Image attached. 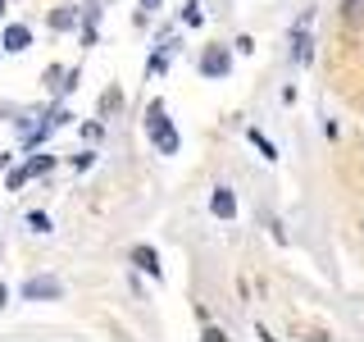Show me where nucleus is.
<instances>
[{"mask_svg": "<svg viewBox=\"0 0 364 342\" xmlns=\"http://www.w3.org/2000/svg\"><path fill=\"white\" fill-rule=\"evenodd\" d=\"M23 296L28 301H55V296H64V283L60 279H28L23 283Z\"/></svg>", "mask_w": 364, "mask_h": 342, "instance_id": "7ed1b4c3", "label": "nucleus"}, {"mask_svg": "<svg viewBox=\"0 0 364 342\" xmlns=\"http://www.w3.org/2000/svg\"><path fill=\"white\" fill-rule=\"evenodd\" d=\"M132 265L141 269V274H155V279H159V256H155L151 247H132Z\"/></svg>", "mask_w": 364, "mask_h": 342, "instance_id": "423d86ee", "label": "nucleus"}, {"mask_svg": "<svg viewBox=\"0 0 364 342\" xmlns=\"http://www.w3.org/2000/svg\"><path fill=\"white\" fill-rule=\"evenodd\" d=\"M28 178H32L28 169H14V174H9V182H5V187H9V192H18V187H23V182H28Z\"/></svg>", "mask_w": 364, "mask_h": 342, "instance_id": "f8f14e48", "label": "nucleus"}, {"mask_svg": "<svg viewBox=\"0 0 364 342\" xmlns=\"http://www.w3.org/2000/svg\"><path fill=\"white\" fill-rule=\"evenodd\" d=\"M291 60L296 64H310V32H305V28L291 32Z\"/></svg>", "mask_w": 364, "mask_h": 342, "instance_id": "0eeeda50", "label": "nucleus"}, {"mask_svg": "<svg viewBox=\"0 0 364 342\" xmlns=\"http://www.w3.org/2000/svg\"><path fill=\"white\" fill-rule=\"evenodd\" d=\"M210 210L219 214V219H232V214H237V197H232L228 187H214V201H210Z\"/></svg>", "mask_w": 364, "mask_h": 342, "instance_id": "39448f33", "label": "nucleus"}, {"mask_svg": "<svg viewBox=\"0 0 364 342\" xmlns=\"http://www.w3.org/2000/svg\"><path fill=\"white\" fill-rule=\"evenodd\" d=\"M50 165H55L50 155H32V160H28V165H23V169H28V174L37 178V174H46V169H50Z\"/></svg>", "mask_w": 364, "mask_h": 342, "instance_id": "1a4fd4ad", "label": "nucleus"}, {"mask_svg": "<svg viewBox=\"0 0 364 342\" xmlns=\"http://www.w3.org/2000/svg\"><path fill=\"white\" fill-rule=\"evenodd\" d=\"M0 306H9V292H5V283H0Z\"/></svg>", "mask_w": 364, "mask_h": 342, "instance_id": "ddd939ff", "label": "nucleus"}, {"mask_svg": "<svg viewBox=\"0 0 364 342\" xmlns=\"http://www.w3.org/2000/svg\"><path fill=\"white\" fill-rule=\"evenodd\" d=\"M28 41H32V32L23 28V23H9L5 28V37H0V46H5L9 55H18V51H28Z\"/></svg>", "mask_w": 364, "mask_h": 342, "instance_id": "20e7f679", "label": "nucleus"}, {"mask_svg": "<svg viewBox=\"0 0 364 342\" xmlns=\"http://www.w3.org/2000/svg\"><path fill=\"white\" fill-rule=\"evenodd\" d=\"M200 5H196V0H187V5H182V23H191V28H200Z\"/></svg>", "mask_w": 364, "mask_h": 342, "instance_id": "9d476101", "label": "nucleus"}, {"mask_svg": "<svg viewBox=\"0 0 364 342\" xmlns=\"http://www.w3.org/2000/svg\"><path fill=\"white\" fill-rule=\"evenodd\" d=\"M28 224H32V233H50V228H55V224H50V214H41V210H37V214H28Z\"/></svg>", "mask_w": 364, "mask_h": 342, "instance_id": "9b49d317", "label": "nucleus"}, {"mask_svg": "<svg viewBox=\"0 0 364 342\" xmlns=\"http://www.w3.org/2000/svg\"><path fill=\"white\" fill-rule=\"evenodd\" d=\"M141 9H159V0H141Z\"/></svg>", "mask_w": 364, "mask_h": 342, "instance_id": "4468645a", "label": "nucleus"}, {"mask_svg": "<svg viewBox=\"0 0 364 342\" xmlns=\"http://www.w3.org/2000/svg\"><path fill=\"white\" fill-rule=\"evenodd\" d=\"M250 142H255L259 151H264V160H278V151H273V142H269V137L259 133V128H250Z\"/></svg>", "mask_w": 364, "mask_h": 342, "instance_id": "6e6552de", "label": "nucleus"}, {"mask_svg": "<svg viewBox=\"0 0 364 342\" xmlns=\"http://www.w3.org/2000/svg\"><path fill=\"white\" fill-rule=\"evenodd\" d=\"M146 133H151V142H155V151L159 155H178V128L164 119V105L159 100H151V110H146Z\"/></svg>", "mask_w": 364, "mask_h": 342, "instance_id": "f257e3e1", "label": "nucleus"}, {"mask_svg": "<svg viewBox=\"0 0 364 342\" xmlns=\"http://www.w3.org/2000/svg\"><path fill=\"white\" fill-rule=\"evenodd\" d=\"M0 19H5V0H0Z\"/></svg>", "mask_w": 364, "mask_h": 342, "instance_id": "2eb2a0df", "label": "nucleus"}, {"mask_svg": "<svg viewBox=\"0 0 364 342\" xmlns=\"http://www.w3.org/2000/svg\"><path fill=\"white\" fill-rule=\"evenodd\" d=\"M228 68H232L228 46H210V51L200 55V73H205V78H228Z\"/></svg>", "mask_w": 364, "mask_h": 342, "instance_id": "f03ea898", "label": "nucleus"}]
</instances>
